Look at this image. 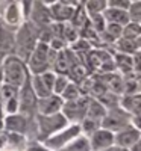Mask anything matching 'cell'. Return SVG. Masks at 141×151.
I'll use <instances>...</instances> for the list:
<instances>
[{
  "instance_id": "cell-6",
  "label": "cell",
  "mask_w": 141,
  "mask_h": 151,
  "mask_svg": "<svg viewBox=\"0 0 141 151\" xmlns=\"http://www.w3.org/2000/svg\"><path fill=\"white\" fill-rule=\"evenodd\" d=\"M36 95L31 85V76L24 80V83L18 88V113L24 115L28 119H33L36 113Z\"/></svg>"
},
{
  "instance_id": "cell-2",
  "label": "cell",
  "mask_w": 141,
  "mask_h": 151,
  "mask_svg": "<svg viewBox=\"0 0 141 151\" xmlns=\"http://www.w3.org/2000/svg\"><path fill=\"white\" fill-rule=\"evenodd\" d=\"M111 47H91L84 55V64L89 74H103L115 71Z\"/></svg>"
},
{
  "instance_id": "cell-11",
  "label": "cell",
  "mask_w": 141,
  "mask_h": 151,
  "mask_svg": "<svg viewBox=\"0 0 141 151\" xmlns=\"http://www.w3.org/2000/svg\"><path fill=\"white\" fill-rule=\"evenodd\" d=\"M0 100H2V116L18 112V88L8 83L0 85Z\"/></svg>"
},
{
  "instance_id": "cell-46",
  "label": "cell",
  "mask_w": 141,
  "mask_h": 151,
  "mask_svg": "<svg viewBox=\"0 0 141 151\" xmlns=\"http://www.w3.org/2000/svg\"><path fill=\"white\" fill-rule=\"evenodd\" d=\"M0 85H2V82H0ZM0 113H2V100H0Z\"/></svg>"
},
{
  "instance_id": "cell-1",
  "label": "cell",
  "mask_w": 141,
  "mask_h": 151,
  "mask_svg": "<svg viewBox=\"0 0 141 151\" xmlns=\"http://www.w3.org/2000/svg\"><path fill=\"white\" fill-rule=\"evenodd\" d=\"M36 26L32 24L29 20L23 21L14 32V55L20 58L23 62H26L29 55L38 41L36 38Z\"/></svg>"
},
{
  "instance_id": "cell-41",
  "label": "cell",
  "mask_w": 141,
  "mask_h": 151,
  "mask_svg": "<svg viewBox=\"0 0 141 151\" xmlns=\"http://www.w3.org/2000/svg\"><path fill=\"white\" fill-rule=\"evenodd\" d=\"M129 151H141V139L137 141L135 144H132V145L129 147Z\"/></svg>"
},
{
  "instance_id": "cell-24",
  "label": "cell",
  "mask_w": 141,
  "mask_h": 151,
  "mask_svg": "<svg viewBox=\"0 0 141 151\" xmlns=\"http://www.w3.org/2000/svg\"><path fill=\"white\" fill-rule=\"evenodd\" d=\"M58 151H91V148H89L88 136L81 133L76 137H73L70 142H67L64 147H61Z\"/></svg>"
},
{
  "instance_id": "cell-19",
  "label": "cell",
  "mask_w": 141,
  "mask_h": 151,
  "mask_svg": "<svg viewBox=\"0 0 141 151\" xmlns=\"http://www.w3.org/2000/svg\"><path fill=\"white\" fill-rule=\"evenodd\" d=\"M111 48H112V52H117V53L134 55V53L140 52V48H141V38L129 40V38L120 36L118 40H115V42L111 45Z\"/></svg>"
},
{
  "instance_id": "cell-36",
  "label": "cell",
  "mask_w": 141,
  "mask_h": 151,
  "mask_svg": "<svg viewBox=\"0 0 141 151\" xmlns=\"http://www.w3.org/2000/svg\"><path fill=\"white\" fill-rule=\"evenodd\" d=\"M132 0H106V8H117V9H127Z\"/></svg>"
},
{
  "instance_id": "cell-8",
  "label": "cell",
  "mask_w": 141,
  "mask_h": 151,
  "mask_svg": "<svg viewBox=\"0 0 141 151\" xmlns=\"http://www.w3.org/2000/svg\"><path fill=\"white\" fill-rule=\"evenodd\" d=\"M131 119H132L131 113H127L120 106H117L114 109H108L106 110V115L103 116V119L100 121V127L106 129V130H109L112 133H117L121 129L131 125Z\"/></svg>"
},
{
  "instance_id": "cell-34",
  "label": "cell",
  "mask_w": 141,
  "mask_h": 151,
  "mask_svg": "<svg viewBox=\"0 0 141 151\" xmlns=\"http://www.w3.org/2000/svg\"><path fill=\"white\" fill-rule=\"evenodd\" d=\"M70 82V79L64 74H56L55 76V82H53V88H52V94L61 95V92L64 91V88L67 86V83Z\"/></svg>"
},
{
  "instance_id": "cell-45",
  "label": "cell",
  "mask_w": 141,
  "mask_h": 151,
  "mask_svg": "<svg viewBox=\"0 0 141 151\" xmlns=\"http://www.w3.org/2000/svg\"><path fill=\"white\" fill-rule=\"evenodd\" d=\"M0 64H2V59H0ZM0 82H2V68H0Z\"/></svg>"
},
{
  "instance_id": "cell-17",
  "label": "cell",
  "mask_w": 141,
  "mask_h": 151,
  "mask_svg": "<svg viewBox=\"0 0 141 151\" xmlns=\"http://www.w3.org/2000/svg\"><path fill=\"white\" fill-rule=\"evenodd\" d=\"M99 80L106 86V89L121 95L123 94V76L117 71H111V73H103V74H96Z\"/></svg>"
},
{
  "instance_id": "cell-42",
  "label": "cell",
  "mask_w": 141,
  "mask_h": 151,
  "mask_svg": "<svg viewBox=\"0 0 141 151\" xmlns=\"http://www.w3.org/2000/svg\"><path fill=\"white\" fill-rule=\"evenodd\" d=\"M40 2H41L43 5H46V6H50V5H53V3L59 2V0H40Z\"/></svg>"
},
{
  "instance_id": "cell-43",
  "label": "cell",
  "mask_w": 141,
  "mask_h": 151,
  "mask_svg": "<svg viewBox=\"0 0 141 151\" xmlns=\"http://www.w3.org/2000/svg\"><path fill=\"white\" fill-rule=\"evenodd\" d=\"M62 2H67V3H70V5H73V6L81 5V0H62Z\"/></svg>"
},
{
  "instance_id": "cell-31",
  "label": "cell",
  "mask_w": 141,
  "mask_h": 151,
  "mask_svg": "<svg viewBox=\"0 0 141 151\" xmlns=\"http://www.w3.org/2000/svg\"><path fill=\"white\" fill-rule=\"evenodd\" d=\"M81 133L85 134V136H89L93 132H96L97 129H100V121H96V119H91V118H88L85 116L81 122Z\"/></svg>"
},
{
  "instance_id": "cell-4",
  "label": "cell",
  "mask_w": 141,
  "mask_h": 151,
  "mask_svg": "<svg viewBox=\"0 0 141 151\" xmlns=\"http://www.w3.org/2000/svg\"><path fill=\"white\" fill-rule=\"evenodd\" d=\"M33 124H35V141L43 142L49 136H52L58 130L64 129L68 124L65 116L61 112L52 113V115H41V113H35L33 116Z\"/></svg>"
},
{
  "instance_id": "cell-44",
  "label": "cell",
  "mask_w": 141,
  "mask_h": 151,
  "mask_svg": "<svg viewBox=\"0 0 141 151\" xmlns=\"http://www.w3.org/2000/svg\"><path fill=\"white\" fill-rule=\"evenodd\" d=\"M3 132V122H2V119H0V133Z\"/></svg>"
},
{
  "instance_id": "cell-18",
  "label": "cell",
  "mask_w": 141,
  "mask_h": 151,
  "mask_svg": "<svg viewBox=\"0 0 141 151\" xmlns=\"http://www.w3.org/2000/svg\"><path fill=\"white\" fill-rule=\"evenodd\" d=\"M23 12H21V6L18 2H11L3 12V21L8 27L11 29H17L20 24L23 23Z\"/></svg>"
},
{
  "instance_id": "cell-32",
  "label": "cell",
  "mask_w": 141,
  "mask_h": 151,
  "mask_svg": "<svg viewBox=\"0 0 141 151\" xmlns=\"http://www.w3.org/2000/svg\"><path fill=\"white\" fill-rule=\"evenodd\" d=\"M126 11H127V15H129V21L141 23V0L131 2L129 8H127Z\"/></svg>"
},
{
  "instance_id": "cell-28",
  "label": "cell",
  "mask_w": 141,
  "mask_h": 151,
  "mask_svg": "<svg viewBox=\"0 0 141 151\" xmlns=\"http://www.w3.org/2000/svg\"><path fill=\"white\" fill-rule=\"evenodd\" d=\"M123 38H129V40H137L141 38V23H134L129 21L123 26V32H121Z\"/></svg>"
},
{
  "instance_id": "cell-33",
  "label": "cell",
  "mask_w": 141,
  "mask_h": 151,
  "mask_svg": "<svg viewBox=\"0 0 141 151\" xmlns=\"http://www.w3.org/2000/svg\"><path fill=\"white\" fill-rule=\"evenodd\" d=\"M106 91H108L106 86L102 83V82L99 80V77L94 74V80H93V85H91V89H89L88 97H91V98H99L100 95H103Z\"/></svg>"
},
{
  "instance_id": "cell-29",
  "label": "cell",
  "mask_w": 141,
  "mask_h": 151,
  "mask_svg": "<svg viewBox=\"0 0 141 151\" xmlns=\"http://www.w3.org/2000/svg\"><path fill=\"white\" fill-rule=\"evenodd\" d=\"M97 100H99V101L105 106V109L108 110V109H114V107H117V106H118L120 95L114 94V92H111V91H106L103 95H100Z\"/></svg>"
},
{
  "instance_id": "cell-23",
  "label": "cell",
  "mask_w": 141,
  "mask_h": 151,
  "mask_svg": "<svg viewBox=\"0 0 141 151\" xmlns=\"http://www.w3.org/2000/svg\"><path fill=\"white\" fill-rule=\"evenodd\" d=\"M106 23H115L124 26L126 23H129V15H127L126 9H117V8H106L102 12Z\"/></svg>"
},
{
  "instance_id": "cell-25",
  "label": "cell",
  "mask_w": 141,
  "mask_h": 151,
  "mask_svg": "<svg viewBox=\"0 0 141 151\" xmlns=\"http://www.w3.org/2000/svg\"><path fill=\"white\" fill-rule=\"evenodd\" d=\"M105 115H106L105 106L102 104L97 98L89 97V103H88V107H86V115L85 116L91 118V119H96V121H102Z\"/></svg>"
},
{
  "instance_id": "cell-47",
  "label": "cell",
  "mask_w": 141,
  "mask_h": 151,
  "mask_svg": "<svg viewBox=\"0 0 141 151\" xmlns=\"http://www.w3.org/2000/svg\"><path fill=\"white\" fill-rule=\"evenodd\" d=\"M0 119H2V113H0Z\"/></svg>"
},
{
  "instance_id": "cell-9",
  "label": "cell",
  "mask_w": 141,
  "mask_h": 151,
  "mask_svg": "<svg viewBox=\"0 0 141 151\" xmlns=\"http://www.w3.org/2000/svg\"><path fill=\"white\" fill-rule=\"evenodd\" d=\"M78 134H81V125L79 124L68 122L64 129L58 130L52 136H49L47 139H44L41 144L46 148H49L50 151H58L61 147H64L67 142H70L73 137H76Z\"/></svg>"
},
{
  "instance_id": "cell-21",
  "label": "cell",
  "mask_w": 141,
  "mask_h": 151,
  "mask_svg": "<svg viewBox=\"0 0 141 151\" xmlns=\"http://www.w3.org/2000/svg\"><path fill=\"white\" fill-rule=\"evenodd\" d=\"M14 55V30L0 26V59Z\"/></svg>"
},
{
  "instance_id": "cell-16",
  "label": "cell",
  "mask_w": 141,
  "mask_h": 151,
  "mask_svg": "<svg viewBox=\"0 0 141 151\" xmlns=\"http://www.w3.org/2000/svg\"><path fill=\"white\" fill-rule=\"evenodd\" d=\"M74 9H76V6H73L67 2H62V0H59V2L49 6V12H50V17H52V21H56V23L70 21V18L74 14Z\"/></svg>"
},
{
  "instance_id": "cell-12",
  "label": "cell",
  "mask_w": 141,
  "mask_h": 151,
  "mask_svg": "<svg viewBox=\"0 0 141 151\" xmlns=\"http://www.w3.org/2000/svg\"><path fill=\"white\" fill-rule=\"evenodd\" d=\"M33 119H28L21 113H9V115L2 116V122H3V130L11 132V133H18V134H24L28 137L29 133V125Z\"/></svg>"
},
{
  "instance_id": "cell-13",
  "label": "cell",
  "mask_w": 141,
  "mask_h": 151,
  "mask_svg": "<svg viewBox=\"0 0 141 151\" xmlns=\"http://www.w3.org/2000/svg\"><path fill=\"white\" fill-rule=\"evenodd\" d=\"M91 151H103L114 144V133L106 129H97L88 136Z\"/></svg>"
},
{
  "instance_id": "cell-26",
  "label": "cell",
  "mask_w": 141,
  "mask_h": 151,
  "mask_svg": "<svg viewBox=\"0 0 141 151\" xmlns=\"http://www.w3.org/2000/svg\"><path fill=\"white\" fill-rule=\"evenodd\" d=\"M86 21H88V14L85 12V9H84V6L82 5H78L76 6V9H74V14H73V17L70 18V24L76 29V30H81L85 24H86Z\"/></svg>"
},
{
  "instance_id": "cell-38",
  "label": "cell",
  "mask_w": 141,
  "mask_h": 151,
  "mask_svg": "<svg viewBox=\"0 0 141 151\" xmlns=\"http://www.w3.org/2000/svg\"><path fill=\"white\" fill-rule=\"evenodd\" d=\"M24 151H50V150H49V148H46L41 142L33 141V142H28L26 150H24Z\"/></svg>"
},
{
  "instance_id": "cell-3",
  "label": "cell",
  "mask_w": 141,
  "mask_h": 151,
  "mask_svg": "<svg viewBox=\"0 0 141 151\" xmlns=\"http://www.w3.org/2000/svg\"><path fill=\"white\" fill-rule=\"evenodd\" d=\"M0 68H2V82L17 88H20L29 76L26 62H23L15 55H8L3 58Z\"/></svg>"
},
{
  "instance_id": "cell-14",
  "label": "cell",
  "mask_w": 141,
  "mask_h": 151,
  "mask_svg": "<svg viewBox=\"0 0 141 151\" xmlns=\"http://www.w3.org/2000/svg\"><path fill=\"white\" fill-rule=\"evenodd\" d=\"M62 104H64V100L59 95L50 94L47 97L36 100V113H41V115H52V113L61 112Z\"/></svg>"
},
{
  "instance_id": "cell-37",
  "label": "cell",
  "mask_w": 141,
  "mask_h": 151,
  "mask_svg": "<svg viewBox=\"0 0 141 151\" xmlns=\"http://www.w3.org/2000/svg\"><path fill=\"white\" fill-rule=\"evenodd\" d=\"M49 47L52 50H55V52H59V50L65 48L67 44H65V41H62L61 38H52V40L49 41Z\"/></svg>"
},
{
  "instance_id": "cell-20",
  "label": "cell",
  "mask_w": 141,
  "mask_h": 151,
  "mask_svg": "<svg viewBox=\"0 0 141 151\" xmlns=\"http://www.w3.org/2000/svg\"><path fill=\"white\" fill-rule=\"evenodd\" d=\"M118 106L126 110L131 115H140L141 112V95L140 94H134V95H127V94H121L120 100H118Z\"/></svg>"
},
{
  "instance_id": "cell-15",
  "label": "cell",
  "mask_w": 141,
  "mask_h": 151,
  "mask_svg": "<svg viewBox=\"0 0 141 151\" xmlns=\"http://www.w3.org/2000/svg\"><path fill=\"white\" fill-rule=\"evenodd\" d=\"M141 139V130L134 127V125H127V127L121 129L120 132L114 133V144L120 145L124 148H129L132 144H135L137 141Z\"/></svg>"
},
{
  "instance_id": "cell-7",
  "label": "cell",
  "mask_w": 141,
  "mask_h": 151,
  "mask_svg": "<svg viewBox=\"0 0 141 151\" xmlns=\"http://www.w3.org/2000/svg\"><path fill=\"white\" fill-rule=\"evenodd\" d=\"M89 103V97L88 95H79L74 100H68V101H64L62 107H61V113L68 122L73 124H79L85 115H86V107Z\"/></svg>"
},
{
  "instance_id": "cell-40",
  "label": "cell",
  "mask_w": 141,
  "mask_h": 151,
  "mask_svg": "<svg viewBox=\"0 0 141 151\" xmlns=\"http://www.w3.org/2000/svg\"><path fill=\"white\" fill-rule=\"evenodd\" d=\"M103 151H129V148H124V147H120V145L112 144L111 147H108V148L103 150Z\"/></svg>"
},
{
  "instance_id": "cell-30",
  "label": "cell",
  "mask_w": 141,
  "mask_h": 151,
  "mask_svg": "<svg viewBox=\"0 0 141 151\" xmlns=\"http://www.w3.org/2000/svg\"><path fill=\"white\" fill-rule=\"evenodd\" d=\"M81 95V92H79V86H78V83H74V82H68L67 83V86L64 88V91L61 92V98L64 100V101H68V100H74V98H78Z\"/></svg>"
},
{
  "instance_id": "cell-10",
  "label": "cell",
  "mask_w": 141,
  "mask_h": 151,
  "mask_svg": "<svg viewBox=\"0 0 141 151\" xmlns=\"http://www.w3.org/2000/svg\"><path fill=\"white\" fill-rule=\"evenodd\" d=\"M31 85L32 89L36 95V98H43L52 94V88H53V82H55V73L52 70L44 71L41 74H31Z\"/></svg>"
},
{
  "instance_id": "cell-22",
  "label": "cell",
  "mask_w": 141,
  "mask_h": 151,
  "mask_svg": "<svg viewBox=\"0 0 141 151\" xmlns=\"http://www.w3.org/2000/svg\"><path fill=\"white\" fill-rule=\"evenodd\" d=\"M112 59H114V65H115V71L120 73L121 76H126L134 71V65H132V55H126V53H112Z\"/></svg>"
},
{
  "instance_id": "cell-39",
  "label": "cell",
  "mask_w": 141,
  "mask_h": 151,
  "mask_svg": "<svg viewBox=\"0 0 141 151\" xmlns=\"http://www.w3.org/2000/svg\"><path fill=\"white\" fill-rule=\"evenodd\" d=\"M33 2L35 0H20V6H21V12H23L24 18L29 17V12H31V8H32Z\"/></svg>"
},
{
  "instance_id": "cell-35",
  "label": "cell",
  "mask_w": 141,
  "mask_h": 151,
  "mask_svg": "<svg viewBox=\"0 0 141 151\" xmlns=\"http://www.w3.org/2000/svg\"><path fill=\"white\" fill-rule=\"evenodd\" d=\"M88 20H89V24H91V27L100 33V32H103L105 26H106V21L103 18V15L102 14H94V15H88Z\"/></svg>"
},
{
  "instance_id": "cell-5",
  "label": "cell",
  "mask_w": 141,
  "mask_h": 151,
  "mask_svg": "<svg viewBox=\"0 0 141 151\" xmlns=\"http://www.w3.org/2000/svg\"><path fill=\"white\" fill-rule=\"evenodd\" d=\"M49 44L43 41H36L32 53L26 60V67L31 74H41L50 70L49 64Z\"/></svg>"
},
{
  "instance_id": "cell-27",
  "label": "cell",
  "mask_w": 141,
  "mask_h": 151,
  "mask_svg": "<svg viewBox=\"0 0 141 151\" xmlns=\"http://www.w3.org/2000/svg\"><path fill=\"white\" fill-rule=\"evenodd\" d=\"M82 6L88 15H94V14H102L108 5H106V0H85Z\"/></svg>"
}]
</instances>
